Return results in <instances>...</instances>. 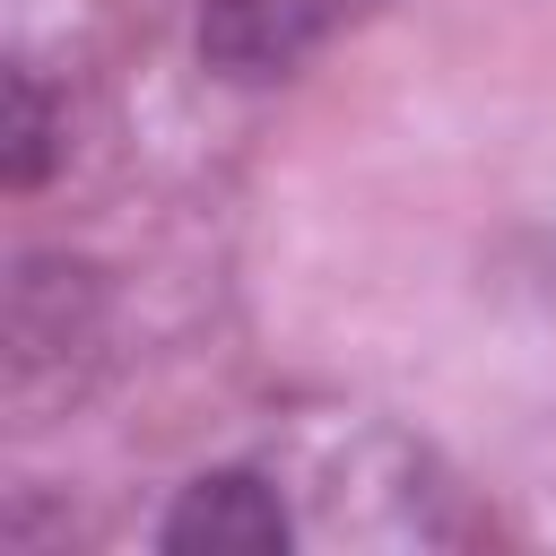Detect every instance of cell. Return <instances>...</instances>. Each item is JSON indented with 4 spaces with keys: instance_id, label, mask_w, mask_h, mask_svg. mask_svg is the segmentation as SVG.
I'll list each match as a JSON object with an SVG mask.
<instances>
[{
    "instance_id": "1",
    "label": "cell",
    "mask_w": 556,
    "mask_h": 556,
    "mask_svg": "<svg viewBox=\"0 0 556 556\" xmlns=\"http://www.w3.org/2000/svg\"><path fill=\"white\" fill-rule=\"evenodd\" d=\"M165 547L174 556H278L287 547V504L252 469L191 478L182 504L165 513Z\"/></svg>"
},
{
    "instance_id": "2",
    "label": "cell",
    "mask_w": 556,
    "mask_h": 556,
    "mask_svg": "<svg viewBox=\"0 0 556 556\" xmlns=\"http://www.w3.org/2000/svg\"><path fill=\"white\" fill-rule=\"evenodd\" d=\"M321 26H330V0H217L200 43L226 78H278L321 43Z\"/></svg>"
},
{
    "instance_id": "3",
    "label": "cell",
    "mask_w": 556,
    "mask_h": 556,
    "mask_svg": "<svg viewBox=\"0 0 556 556\" xmlns=\"http://www.w3.org/2000/svg\"><path fill=\"white\" fill-rule=\"evenodd\" d=\"M9 104H17V122H9V182H35V174H43V113H35V87L9 78Z\"/></svg>"
}]
</instances>
